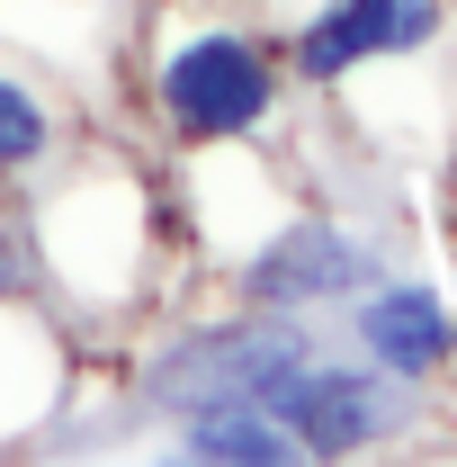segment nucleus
<instances>
[{
    "instance_id": "nucleus-2",
    "label": "nucleus",
    "mask_w": 457,
    "mask_h": 467,
    "mask_svg": "<svg viewBox=\"0 0 457 467\" xmlns=\"http://www.w3.org/2000/svg\"><path fill=\"white\" fill-rule=\"evenodd\" d=\"M153 109L179 144H242L279 117V55L251 27H188L153 63Z\"/></svg>"
},
{
    "instance_id": "nucleus-4",
    "label": "nucleus",
    "mask_w": 457,
    "mask_h": 467,
    "mask_svg": "<svg viewBox=\"0 0 457 467\" xmlns=\"http://www.w3.org/2000/svg\"><path fill=\"white\" fill-rule=\"evenodd\" d=\"M377 279V252L332 216H287L260 234V252L242 261V296L269 315H314V306H350Z\"/></svg>"
},
{
    "instance_id": "nucleus-9",
    "label": "nucleus",
    "mask_w": 457,
    "mask_h": 467,
    "mask_svg": "<svg viewBox=\"0 0 457 467\" xmlns=\"http://www.w3.org/2000/svg\"><path fill=\"white\" fill-rule=\"evenodd\" d=\"M27 279H36V261H27V234L0 216V306H9V296H27Z\"/></svg>"
},
{
    "instance_id": "nucleus-8",
    "label": "nucleus",
    "mask_w": 457,
    "mask_h": 467,
    "mask_svg": "<svg viewBox=\"0 0 457 467\" xmlns=\"http://www.w3.org/2000/svg\"><path fill=\"white\" fill-rule=\"evenodd\" d=\"M55 144H63V126H55V109H46V90L18 81V72H0V180L55 162Z\"/></svg>"
},
{
    "instance_id": "nucleus-6",
    "label": "nucleus",
    "mask_w": 457,
    "mask_h": 467,
    "mask_svg": "<svg viewBox=\"0 0 457 467\" xmlns=\"http://www.w3.org/2000/svg\"><path fill=\"white\" fill-rule=\"evenodd\" d=\"M350 333H359V359H377V368H395V378H440L457 350V315L440 306V288H421V279H368V288L350 296Z\"/></svg>"
},
{
    "instance_id": "nucleus-5",
    "label": "nucleus",
    "mask_w": 457,
    "mask_h": 467,
    "mask_svg": "<svg viewBox=\"0 0 457 467\" xmlns=\"http://www.w3.org/2000/svg\"><path fill=\"white\" fill-rule=\"evenodd\" d=\"M431 36H440V0H323L296 27L287 72L323 90V81H341V72H359L377 55H421Z\"/></svg>"
},
{
    "instance_id": "nucleus-3",
    "label": "nucleus",
    "mask_w": 457,
    "mask_h": 467,
    "mask_svg": "<svg viewBox=\"0 0 457 467\" xmlns=\"http://www.w3.org/2000/svg\"><path fill=\"white\" fill-rule=\"evenodd\" d=\"M269 413L296 431L305 459H359V450L395 441L403 422H412V378L377 368V359H323L314 350Z\"/></svg>"
},
{
    "instance_id": "nucleus-7",
    "label": "nucleus",
    "mask_w": 457,
    "mask_h": 467,
    "mask_svg": "<svg viewBox=\"0 0 457 467\" xmlns=\"http://www.w3.org/2000/svg\"><path fill=\"white\" fill-rule=\"evenodd\" d=\"M179 459L207 467H296V431L269 405H188L179 413Z\"/></svg>"
},
{
    "instance_id": "nucleus-1",
    "label": "nucleus",
    "mask_w": 457,
    "mask_h": 467,
    "mask_svg": "<svg viewBox=\"0 0 457 467\" xmlns=\"http://www.w3.org/2000/svg\"><path fill=\"white\" fill-rule=\"evenodd\" d=\"M314 359V333L296 315H233V324H207V333H179L162 342L144 368H135V396L162 413H188V405H279L287 378Z\"/></svg>"
}]
</instances>
